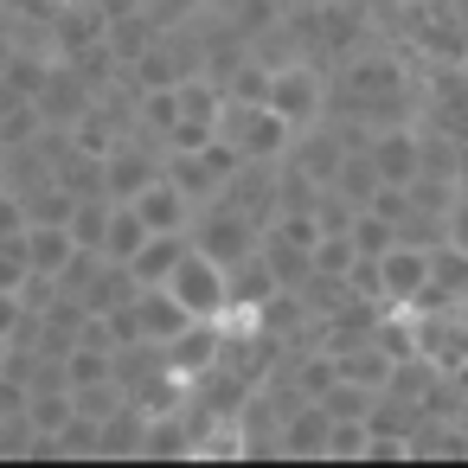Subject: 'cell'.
Wrapping results in <instances>:
<instances>
[{
	"label": "cell",
	"mask_w": 468,
	"mask_h": 468,
	"mask_svg": "<svg viewBox=\"0 0 468 468\" xmlns=\"http://www.w3.org/2000/svg\"><path fill=\"white\" fill-rule=\"evenodd\" d=\"M218 135H225L244 161H282L289 142H295V129H289L270 103H238V97H225V110H218Z\"/></svg>",
	"instance_id": "cell-1"
},
{
	"label": "cell",
	"mask_w": 468,
	"mask_h": 468,
	"mask_svg": "<svg viewBox=\"0 0 468 468\" xmlns=\"http://www.w3.org/2000/svg\"><path fill=\"white\" fill-rule=\"evenodd\" d=\"M186 238H193V250H206L212 263H244L250 250H257V238H263V225L257 218H244V212H231V206H218V199H206L199 212H193V225H186Z\"/></svg>",
	"instance_id": "cell-2"
},
{
	"label": "cell",
	"mask_w": 468,
	"mask_h": 468,
	"mask_svg": "<svg viewBox=\"0 0 468 468\" xmlns=\"http://www.w3.org/2000/svg\"><path fill=\"white\" fill-rule=\"evenodd\" d=\"M238 161H244V154H238L225 135H212V142H199V148H174V154H167V180H174V186L193 199V212H199V206L231 180Z\"/></svg>",
	"instance_id": "cell-3"
},
{
	"label": "cell",
	"mask_w": 468,
	"mask_h": 468,
	"mask_svg": "<svg viewBox=\"0 0 468 468\" xmlns=\"http://www.w3.org/2000/svg\"><path fill=\"white\" fill-rule=\"evenodd\" d=\"M289 129H308L314 116H321V103H327V78H321V65H308V58H282V65H270V97H263Z\"/></svg>",
	"instance_id": "cell-4"
},
{
	"label": "cell",
	"mask_w": 468,
	"mask_h": 468,
	"mask_svg": "<svg viewBox=\"0 0 468 468\" xmlns=\"http://www.w3.org/2000/svg\"><path fill=\"white\" fill-rule=\"evenodd\" d=\"M167 289L186 302V314H225L231 308V282H225V263H212L206 250H180V263L167 270Z\"/></svg>",
	"instance_id": "cell-5"
},
{
	"label": "cell",
	"mask_w": 468,
	"mask_h": 468,
	"mask_svg": "<svg viewBox=\"0 0 468 468\" xmlns=\"http://www.w3.org/2000/svg\"><path fill=\"white\" fill-rule=\"evenodd\" d=\"M90 97H97V84H90V78H84V71H78L71 58H52L46 84L33 90L39 116H46V122H65V129H71V122H78V116L90 110Z\"/></svg>",
	"instance_id": "cell-6"
},
{
	"label": "cell",
	"mask_w": 468,
	"mask_h": 468,
	"mask_svg": "<svg viewBox=\"0 0 468 468\" xmlns=\"http://www.w3.org/2000/svg\"><path fill=\"white\" fill-rule=\"evenodd\" d=\"M423 282H430V244L398 238V244L378 257V302H385V308H404Z\"/></svg>",
	"instance_id": "cell-7"
},
{
	"label": "cell",
	"mask_w": 468,
	"mask_h": 468,
	"mask_svg": "<svg viewBox=\"0 0 468 468\" xmlns=\"http://www.w3.org/2000/svg\"><path fill=\"white\" fill-rule=\"evenodd\" d=\"M372 167H378V180H391V186H404L417 167H423V142H417V122H391V129H378L372 135Z\"/></svg>",
	"instance_id": "cell-8"
},
{
	"label": "cell",
	"mask_w": 468,
	"mask_h": 468,
	"mask_svg": "<svg viewBox=\"0 0 468 468\" xmlns=\"http://www.w3.org/2000/svg\"><path fill=\"white\" fill-rule=\"evenodd\" d=\"M129 206L142 212V225H148V231H186V225H193V199L167 180V167H161V180H148Z\"/></svg>",
	"instance_id": "cell-9"
},
{
	"label": "cell",
	"mask_w": 468,
	"mask_h": 468,
	"mask_svg": "<svg viewBox=\"0 0 468 468\" xmlns=\"http://www.w3.org/2000/svg\"><path fill=\"white\" fill-rule=\"evenodd\" d=\"M257 257L270 263L276 289H302V282L314 276V244H295V238H282L276 225H263V238H257Z\"/></svg>",
	"instance_id": "cell-10"
},
{
	"label": "cell",
	"mask_w": 468,
	"mask_h": 468,
	"mask_svg": "<svg viewBox=\"0 0 468 468\" xmlns=\"http://www.w3.org/2000/svg\"><path fill=\"white\" fill-rule=\"evenodd\" d=\"M327 423H334V417H327L314 398H302L295 410H282V436H276L282 455H314V462H327Z\"/></svg>",
	"instance_id": "cell-11"
},
{
	"label": "cell",
	"mask_w": 468,
	"mask_h": 468,
	"mask_svg": "<svg viewBox=\"0 0 468 468\" xmlns=\"http://www.w3.org/2000/svg\"><path fill=\"white\" fill-rule=\"evenodd\" d=\"M135 321H142L148 340H167V334H180L193 314H186V302H180L167 282H142V289H135Z\"/></svg>",
	"instance_id": "cell-12"
},
{
	"label": "cell",
	"mask_w": 468,
	"mask_h": 468,
	"mask_svg": "<svg viewBox=\"0 0 468 468\" xmlns=\"http://www.w3.org/2000/svg\"><path fill=\"white\" fill-rule=\"evenodd\" d=\"M142 436H148V410H142V404H122L116 417L97 423V455H110V462H135V455H142Z\"/></svg>",
	"instance_id": "cell-13"
},
{
	"label": "cell",
	"mask_w": 468,
	"mask_h": 468,
	"mask_svg": "<svg viewBox=\"0 0 468 468\" xmlns=\"http://www.w3.org/2000/svg\"><path fill=\"white\" fill-rule=\"evenodd\" d=\"M71 250H78L71 225H27V263H33V276H58L71 263Z\"/></svg>",
	"instance_id": "cell-14"
},
{
	"label": "cell",
	"mask_w": 468,
	"mask_h": 468,
	"mask_svg": "<svg viewBox=\"0 0 468 468\" xmlns=\"http://www.w3.org/2000/svg\"><path fill=\"white\" fill-rule=\"evenodd\" d=\"M193 238L186 231H148V244L129 257V270H135V282H167V270L180 263V250H186Z\"/></svg>",
	"instance_id": "cell-15"
},
{
	"label": "cell",
	"mask_w": 468,
	"mask_h": 468,
	"mask_svg": "<svg viewBox=\"0 0 468 468\" xmlns=\"http://www.w3.org/2000/svg\"><path fill=\"white\" fill-rule=\"evenodd\" d=\"M327 186H334L346 206H372V193L385 186L378 167H372V148H346V161H340V174H334Z\"/></svg>",
	"instance_id": "cell-16"
},
{
	"label": "cell",
	"mask_w": 468,
	"mask_h": 468,
	"mask_svg": "<svg viewBox=\"0 0 468 468\" xmlns=\"http://www.w3.org/2000/svg\"><path fill=\"white\" fill-rule=\"evenodd\" d=\"M142 244H148V225H142V212H135L129 199H116V206H110V231H103V257L129 263Z\"/></svg>",
	"instance_id": "cell-17"
},
{
	"label": "cell",
	"mask_w": 468,
	"mask_h": 468,
	"mask_svg": "<svg viewBox=\"0 0 468 468\" xmlns=\"http://www.w3.org/2000/svg\"><path fill=\"white\" fill-rule=\"evenodd\" d=\"M346 238H353V250H359V257H385V250L398 244V225H391L385 212L359 206V212H353V225H346Z\"/></svg>",
	"instance_id": "cell-18"
},
{
	"label": "cell",
	"mask_w": 468,
	"mask_h": 468,
	"mask_svg": "<svg viewBox=\"0 0 468 468\" xmlns=\"http://www.w3.org/2000/svg\"><path fill=\"white\" fill-rule=\"evenodd\" d=\"M71 385H33L27 391V417H33V430H65L71 423Z\"/></svg>",
	"instance_id": "cell-19"
},
{
	"label": "cell",
	"mask_w": 468,
	"mask_h": 468,
	"mask_svg": "<svg viewBox=\"0 0 468 468\" xmlns=\"http://www.w3.org/2000/svg\"><path fill=\"white\" fill-rule=\"evenodd\" d=\"M110 206H116L110 193H90V199H78V206H71V218H65V225H71V238H78V244H90V250H103Z\"/></svg>",
	"instance_id": "cell-20"
},
{
	"label": "cell",
	"mask_w": 468,
	"mask_h": 468,
	"mask_svg": "<svg viewBox=\"0 0 468 468\" xmlns=\"http://www.w3.org/2000/svg\"><path fill=\"white\" fill-rule=\"evenodd\" d=\"M327 417H372V404H378V391L372 385H359V378H334L321 398H314Z\"/></svg>",
	"instance_id": "cell-21"
},
{
	"label": "cell",
	"mask_w": 468,
	"mask_h": 468,
	"mask_svg": "<svg viewBox=\"0 0 468 468\" xmlns=\"http://www.w3.org/2000/svg\"><path fill=\"white\" fill-rule=\"evenodd\" d=\"M71 404H78L84 417H97V423H103V417H116V410H122V404H135V398H129V391L116 385V372H110V378H97V385H71Z\"/></svg>",
	"instance_id": "cell-22"
},
{
	"label": "cell",
	"mask_w": 468,
	"mask_h": 468,
	"mask_svg": "<svg viewBox=\"0 0 468 468\" xmlns=\"http://www.w3.org/2000/svg\"><path fill=\"white\" fill-rule=\"evenodd\" d=\"M97 378H110V346L78 340V346L65 353V385H97Z\"/></svg>",
	"instance_id": "cell-23"
},
{
	"label": "cell",
	"mask_w": 468,
	"mask_h": 468,
	"mask_svg": "<svg viewBox=\"0 0 468 468\" xmlns=\"http://www.w3.org/2000/svg\"><path fill=\"white\" fill-rule=\"evenodd\" d=\"M366 436H372V417H334V423H327V462L366 455Z\"/></svg>",
	"instance_id": "cell-24"
},
{
	"label": "cell",
	"mask_w": 468,
	"mask_h": 468,
	"mask_svg": "<svg viewBox=\"0 0 468 468\" xmlns=\"http://www.w3.org/2000/svg\"><path fill=\"white\" fill-rule=\"evenodd\" d=\"M353 263H359V250H353L346 231H321L314 238V270L321 276H353Z\"/></svg>",
	"instance_id": "cell-25"
},
{
	"label": "cell",
	"mask_w": 468,
	"mask_h": 468,
	"mask_svg": "<svg viewBox=\"0 0 468 468\" xmlns=\"http://www.w3.org/2000/svg\"><path fill=\"white\" fill-rule=\"evenodd\" d=\"M27 276H33V263H27V231L0 238V289H27Z\"/></svg>",
	"instance_id": "cell-26"
},
{
	"label": "cell",
	"mask_w": 468,
	"mask_h": 468,
	"mask_svg": "<svg viewBox=\"0 0 468 468\" xmlns=\"http://www.w3.org/2000/svg\"><path fill=\"white\" fill-rule=\"evenodd\" d=\"M0 455H7V462H27V455H33V417H27V410L0 417Z\"/></svg>",
	"instance_id": "cell-27"
},
{
	"label": "cell",
	"mask_w": 468,
	"mask_h": 468,
	"mask_svg": "<svg viewBox=\"0 0 468 468\" xmlns=\"http://www.w3.org/2000/svg\"><path fill=\"white\" fill-rule=\"evenodd\" d=\"M366 462H410V436L372 423V436H366Z\"/></svg>",
	"instance_id": "cell-28"
},
{
	"label": "cell",
	"mask_w": 468,
	"mask_h": 468,
	"mask_svg": "<svg viewBox=\"0 0 468 468\" xmlns=\"http://www.w3.org/2000/svg\"><path fill=\"white\" fill-rule=\"evenodd\" d=\"M58 442H65V455H97V417L71 410V423L58 430Z\"/></svg>",
	"instance_id": "cell-29"
},
{
	"label": "cell",
	"mask_w": 468,
	"mask_h": 468,
	"mask_svg": "<svg viewBox=\"0 0 468 468\" xmlns=\"http://www.w3.org/2000/svg\"><path fill=\"white\" fill-rule=\"evenodd\" d=\"M442 238L468 250V193H455V206H449V218H442Z\"/></svg>",
	"instance_id": "cell-30"
},
{
	"label": "cell",
	"mask_w": 468,
	"mask_h": 468,
	"mask_svg": "<svg viewBox=\"0 0 468 468\" xmlns=\"http://www.w3.org/2000/svg\"><path fill=\"white\" fill-rule=\"evenodd\" d=\"M455 186L468 193V135H462V148H455Z\"/></svg>",
	"instance_id": "cell-31"
},
{
	"label": "cell",
	"mask_w": 468,
	"mask_h": 468,
	"mask_svg": "<svg viewBox=\"0 0 468 468\" xmlns=\"http://www.w3.org/2000/svg\"><path fill=\"white\" fill-rule=\"evenodd\" d=\"M7 353H14V340H7V334H0V366H7Z\"/></svg>",
	"instance_id": "cell-32"
}]
</instances>
